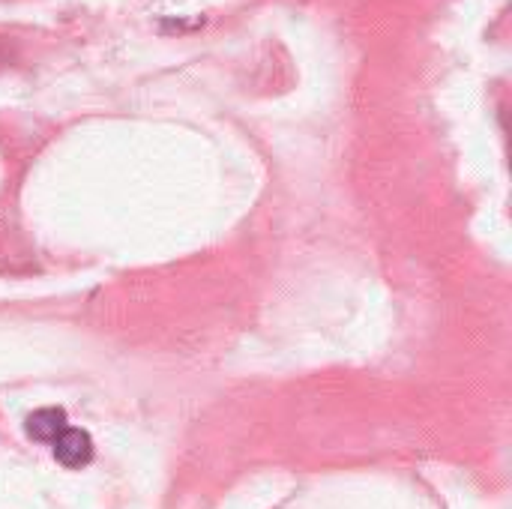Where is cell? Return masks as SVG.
I'll return each instance as SVG.
<instances>
[{
    "mask_svg": "<svg viewBox=\"0 0 512 509\" xmlns=\"http://www.w3.org/2000/svg\"><path fill=\"white\" fill-rule=\"evenodd\" d=\"M54 459L69 471H78V468L90 465L93 462V438L84 429H69L66 426L54 438Z\"/></svg>",
    "mask_w": 512,
    "mask_h": 509,
    "instance_id": "1",
    "label": "cell"
},
{
    "mask_svg": "<svg viewBox=\"0 0 512 509\" xmlns=\"http://www.w3.org/2000/svg\"><path fill=\"white\" fill-rule=\"evenodd\" d=\"M27 435L42 444H54V438L66 429V411L63 408H39L24 423Z\"/></svg>",
    "mask_w": 512,
    "mask_h": 509,
    "instance_id": "2",
    "label": "cell"
}]
</instances>
